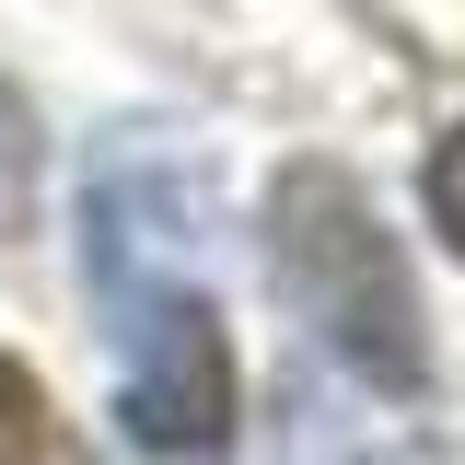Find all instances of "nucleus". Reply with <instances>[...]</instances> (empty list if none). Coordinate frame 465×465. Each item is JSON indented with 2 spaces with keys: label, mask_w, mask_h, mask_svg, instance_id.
<instances>
[{
  "label": "nucleus",
  "mask_w": 465,
  "mask_h": 465,
  "mask_svg": "<svg viewBox=\"0 0 465 465\" xmlns=\"http://www.w3.org/2000/svg\"><path fill=\"white\" fill-rule=\"evenodd\" d=\"M198 210H210V186L163 152H116L82 186V268L116 326V430L163 465H210L232 442V338L186 268Z\"/></svg>",
  "instance_id": "1"
},
{
  "label": "nucleus",
  "mask_w": 465,
  "mask_h": 465,
  "mask_svg": "<svg viewBox=\"0 0 465 465\" xmlns=\"http://www.w3.org/2000/svg\"><path fill=\"white\" fill-rule=\"evenodd\" d=\"M268 280H280V302L338 349L361 384H384V396H419L430 384L419 280H407V256L384 244L372 198L338 163H291L280 174V198H268Z\"/></svg>",
  "instance_id": "2"
},
{
  "label": "nucleus",
  "mask_w": 465,
  "mask_h": 465,
  "mask_svg": "<svg viewBox=\"0 0 465 465\" xmlns=\"http://www.w3.org/2000/svg\"><path fill=\"white\" fill-rule=\"evenodd\" d=\"M24 210H35V105L0 82V244L24 232Z\"/></svg>",
  "instance_id": "3"
},
{
  "label": "nucleus",
  "mask_w": 465,
  "mask_h": 465,
  "mask_svg": "<svg viewBox=\"0 0 465 465\" xmlns=\"http://www.w3.org/2000/svg\"><path fill=\"white\" fill-rule=\"evenodd\" d=\"M35 454H47V396L24 361H0V465H35Z\"/></svg>",
  "instance_id": "4"
},
{
  "label": "nucleus",
  "mask_w": 465,
  "mask_h": 465,
  "mask_svg": "<svg viewBox=\"0 0 465 465\" xmlns=\"http://www.w3.org/2000/svg\"><path fill=\"white\" fill-rule=\"evenodd\" d=\"M430 222H442V244L465 256V128L430 152Z\"/></svg>",
  "instance_id": "5"
}]
</instances>
